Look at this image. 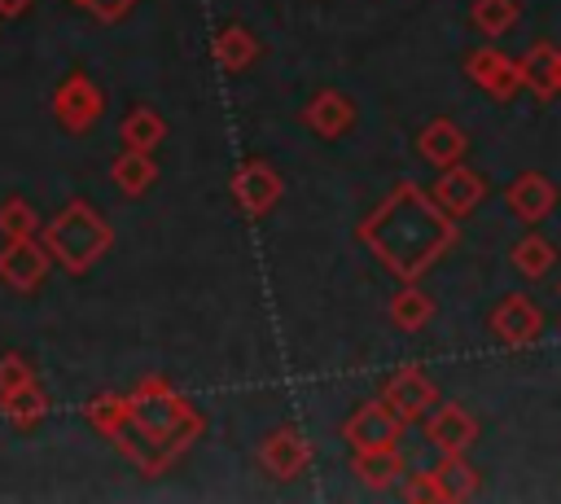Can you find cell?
Wrapping results in <instances>:
<instances>
[{
  "label": "cell",
  "mask_w": 561,
  "mask_h": 504,
  "mask_svg": "<svg viewBox=\"0 0 561 504\" xmlns=\"http://www.w3.org/2000/svg\"><path fill=\"white\" fill-rule=\"evenodd\" d=\"M101 110H105V96H101V88H96L83 70L66 75V79L57 83V92H53V118H57L66 131H88V127L101 118Z\"/></svg>",
  "instance_id": "ba28073f"
},
{
  "label": "cell",
  "mask_w": 561,
  "mask_h": 504,
  "mask_svg": "<svg viewBox=\"0 0 561 504\" xmlns=\"http://www.w3.org/2000/svg\"><path fill=\"white\" fill-rule=\"evenodd\" d=\"M31 381H35V373H31V364L18 351L0 355V399L13 394V390H22V386H31Z\"/></svg>",
  "instance_id": "f1b7e54d"
},
{
  "label": "cell",
  "mask_w": 561,
  "mask_h": 504,
  "mask_svg": "<svg viewBox=\"0 0 561 504\" xmlns=\"http://www.w3.org/2000/svg\"><path fill=\"white\" fill-rule=\"evenodd\" d=\"M48 267H53V254H48V245H39L35 237H13V241L0 250V276H4L13 289H35V285H44Z\"/></svg>",
  "instance_id": "8fae6325"
},
{
  "label": "cell",
  "mask_w": 561,
  "mask_h": 504,
  "mask_svg": "<svg viewBox=\"0 0 561 504\" xmlns=\"http://www.w3.org/2000/svg\"><path fill=\"white\" fill-rule=\"evenodd\" d=\"M4 416L18 425V429H35L39 421H44V412H48V399H44V390L31 381V386H22V390H13V394H4Z\"/></svg>",
  "instance_id": "d4e9b609"
},
{
  "label": "cell",
  "mask_w": 561,
  "mask_h": 504,
  "mask_svg": "<svg viewBox=\"0 0 561 504\" xmlns=\"http://www.w3.org/2000/svg\"><path fill=\"white\" fill-rule=\"evenodd\" d=\"M522 83L530 96L548 101L557 96V48L552 44H535L526 57H522Z\"/></svg>",
  "instance_id": "44dd1931"
},
{
  "label": "cell",
  "mask_w": 561,
  "mask_h": 504,
  "mask_svg": "<svg viewBox=\"0 0 561 504\" xmlns=\"http://www.w3.org/2000/svg\"><path fill=\"white\" fill-rule=\"evenodd\" d=\"M259 460H263V469L272 473V478H298L302 469H307V460H311V447H307V438L294 429V425H280V429H272L267 438H263V447H259Z\"/></svg>",
  "instance_id": "9a60e30c"
},
{
  "label": "cell",
  "mask_w": 561,
  "mask_h": 504,
  "mask_svg": "<svg viewBox=\"0 0 561 504\" xmlns=\"http://www.w3.org/2000/svg\"><path fill=\"white\" fill-rule=\"evenodd\" d=\"M162 136H167V123L153 110H145V105L123 118V145L127 149H153Z\"/></svg>",
  "instance_id": "4316f807"
},
{
  "label": "cell",
  "mask_w": 561,
  "mask_h": 504,
  "mask_svg": "<svg viewBox=\"0 0 561 504\" xmlns=\"http://www.w3.org/2000/svg\"><path fill=\"white\" fill-rule=\"evenodd\" d=\"M70 4H83V0H70Z\"/></svg>",
  "instance_id": "836d02e7"
},
{
  "label": "cell",
  "mask_w": 561,
  "mask_h": 504,
  "mask_svg": "<svg viewBox=\"0 0 561 504\" xmlns=\"http://www.w3.org/2000/svg\"><path fill=\"white\" fill-rule=\"evenodd\" d=\"M517 0H473V9H469V18H473V26L486 35V39H500V35H508L513 31V22H517Z\"/></svg>",
  "instance_id": "484cf974"
},
{
  "label": "cell",
  "mask_w": 561,
  "mask_h": 504,
  "mask_svg": "<svg viewBox=\"0 0 561 504\" xmlns=\"http://www.w3.org/2000/svg\"><path fill=\"white\" fill-rule=\"evenodd\" d=\"M430 316H434V298L416 289V280H403V289L390 298V324L403 333H416L430 324Z\"/></svg>",
  "instance_id": "d6986e66"
},
{
  "label": "cell",
  "mask_w": 561,
  "mask_h": 504,
  "mask_svg": "<svg viewBox=\"0 0 561 504\" xmlns=\"http://www.w3.org/2000/svg\"><path fill=\"white\" fill-rule=\"evenodd\" d=\"M88 421H92V429L105 434L131 465H140V473H162V469L175 460V451L140 425V416L131 412V399H123V394H96V399L88 403Z\"/></svg>",
  "instance_id": "7a4b0ae2"
},
{
  "label": "cell",
  "mask_w": 561,
  "mask_h": 504,
  "mask_svg": "<svg viewBox=\"0 0 561 504\" xmlns=\"http://www.w3.org/2000/svg\"><path fill=\"white\" fill-rule=\"evenodd\" d=\"M557 294H561V285H557Z\"/></svg>",
  "instance_id": "e575fe53"
},
{
  "label": "cell",
  "mask_w": 561,
  "mask_h": 504,
  "mask_svg": "<svg viewBox=\"0 0 561 504\" xmlns=\"http://www.w3.org/2000/svg\"><path fill=\"white\" fill-rule=\"evenodd\" d=\"M215 57L224 70H245L254 57H259V39L241 26V22H228L219 35H215Z\"/></svg>",
  "instance_id": "603a6c76"
},
{
  "label": "cell",
  "mask_w": 561,
  "mask_h": 504,
  "mask_svg": "<svg viewBox=\"0 0 561 504\" xmlns=\"http://www.w3.org/2000/svg\"><path fill=\"white\" fill-rule=\"evenodd\" d=\"M465 149H469V140H465V131L451 123V118H430L425 127H421V136H416V153L430 162V167H456L460 158H465Z\"/></svg>",
  "instance_id": "2e32d148"
},
{
  "label": "cell",
  "mask_w": 561,
  "mask_h": 504,
  "mask_svg": "<svg viewBox=\"0 0 561 504\" xmlns=\"http://www.w3.org/2000/svg\"><path fill=\"white\" fill-rule=\"evenodd\" d=\"M131 412L140 416V425L153 434V438H162L175 456L202 434V416L162 381V377H149V381H140L131 394Z\"/></svg>",
  "instance_id": "277c9868"
},
{
  "label": "cell",
  "mask_w": 561,
  "mask_h": 504,
  "mask_svg": "<svg viewBox=\"0 0 561 504\" xmlns=\"http://www.w3.org/2000/svg\"><path fill=\"white\" fill-rule=\"evenodd\" d=\"M557 263V245L543 237V232H526L517 245H513V267L526 276V280H543Z\"/></svg>",
  "instance_id": "7402d4cb"
},
{
  "label": "cell",
  "mask_w": 561,
  "mask_h": 504,
  "mask_svg": "<svg viewBox=\"0 0 561 504\" xmlns=\"http://www.w3.org/2000/svg\"><path fill=\"white\" fill-rule=\"evenodd\" d=\"M110 180L118 184L123 197H140L158 180V162L149 158V149H123L114 158V167H110Z\"/></svg>",
  "instance_id": "ac0fdd59"
},
{
  "label": "cell",
  "mask_w": 561,
  "mask_h": 504,
  "mask_svg": "<svg viewBox=\"0 0 561 504\" xmlns=\"http://www.w3.org/2000/svg\"><path fill=\"white\" fill-rule=\"evenodd\" d=\"M302 123H307L316 136H324V140H337V136H346V131H351V123H355V105H351L342 92L324 88V92H316V96L307 101V110H302Z\"/></svg>",
  "instance_id": "e0dca14e"
},
{
  "label": "cell",
  "mask_w": 561,
  "mask_h": 504,
  "mask_svg": "<svg viewBox=\"0 0 561 504\" xmlns=\"http://www.w3.org/2000/svg\"><path fill=\"white\" fill-rule=\"evenodd\" d=\"M26 4H31V0H0V18H18Z\"/></svg>",
  "instance_id": "1f68e13d"
},
{
  "label": "cell",
  "mask_w": 561,
  "mask_h": 504,
  "mask_svg": "<svg viewBox=\"0 0 561 504\" xmlns=\"http://www.w3.org/2000/svg\"><path fill=\"white\" fill-rule=\"evenodd\" d=\"M557 96H561V48H557Z\"/></svg>",
  "instance_id": "d6a6232c"
},
{
  "label": "cell",
  "mask_w": 561,
  "mask_h": 504,
  "mask_svg": "<svg viewBox=\"0 0 561 504\" xmlns=\"http://www.w3.org/2000/svg\"><path fill=\"white\" fill-rule=\"evenodd\" d=\"M355 478L368 486V491H386L399 473H403V456L399 447H377V451H355Z\"/></svg>",
  "instance_id": "ffe728a7"
},
{
  "label": "cell",
  "mask_w": 561,
  "mask_h": 504,
  "mask_svg": "<svg viewBox=\"0 0 561 504\" xmlns=\"http://www.w3.org/2000/svg\"><path fill=\"white\" fill-rule=\"evenodd\" d=\"M359 241L399 280H421L456 245V219L434 202L430 188L399 180L386 202L359 224Z\"/></svg>",
  "instance_id": "6da1fadb"
},
{
  "label": "cell",
  "mask_w": 561,
  "mask_h": 504,
  "mask_svg": "<svg viewBox=\"0 0 561 504\" xmlns=\"http://www.w3.org/2000/svg\"><path fill=\"white\" fill-rule=\"evenodd\" d=\"M381 399L403 416V425H408V421H421V416H430V412L438 408V390H434V381H430L416 364H403V368L386 381Z\"/></svg>",
  "instance_id": "9c48e42d"
},
{
  "label": "cell",
  "mask_w": 561,
  "mask_h": 504,
  "mask_svg": "<svg viewBox=\"0 0 561 504\" xmlns=\"http://www.w3.org/2000/svg\"><path fill=\"white\" fill-rule=\"evenodd\" d=\"M399 434H403V416L386 403V399H373V403H359L346 425H342V438L355 447V451H377V447H399Z\"/></svg>",
  "instance_id": "8992f818"
},
{
  "label": "cell",
  "mask_w": 561,
  "mask_h": 504,
  "mask_svg": "<svg viewBox=\"0 0 561 504\" xmlns=\"http://www.w3.org/2000/svg\"><path fill=\"white\" fill-rule=\"evenodd\" d=\"M35 228H39V219H35V210L22 202V197H9L4 206H0V232L13 241V237H35Z\"/></svg>",
  "instance_id": "83f0119b"
},
{
  "label": "cell",
  "mask_w": 561,
  "mask_h": 504,
  "mask_svg": "<svg viewBox=\"0 0 561 504\" xmlns=\"http://www.w3.org/2000/svg\"><path fill=\"white\" fill-rule=\"evenodd\" d=\"M425 438L438 447V456H465L478 438V421L460 403H438L425 416Z\"/></svg>",
  "instance_id": "4fadbf2b"
},
{
  "label": "cell",
  "mask_w": 561,
  "mask_h": 504,
  "mask_svg": "<svg viewBox=\"0 0 561 504\" xmlns=\"http://www.w3.org/2000/svg\"><path fill=\"white\" fill-rule=\"evenodd\" d=\"M110 241H114L110 224H105L88 202H70V206H61L57 219L44 228V245H48V254H53L57 267H66L70 276L88 272V267L110 250Z\"/></svg>",
  "instance_id": "3957f363"
},
{
  "label": "cell",
  "mask_w": 561,
  "mask_h": 504,
  "mask_svg": "<svg viewBox=\"0 0 561 504\" xmlns=\"http://www.w3.org/2000/svg\"><path fill=\"white\" fill-rule=\"evenodd\" d=\"M430 193H434V202H438L451 219H460V215L478 210V202L486 197V180H482L473 167L456 162V167H443V171H438V180H434Z\"/></svg>",
  "instance_id": "7c38bea8"
},
{
  "label": "cell",
  "mask_w": 561,
  "mask_h": 504,
  "mask_svg": "<svg viewBox=\"0 0 561 504\" xmlns=\"http://www.w3.org/2000/svg\"><path fill=\"white\" fill-rule=\"evenodd\" d=\"M232 197H237V206H241L245 215H267V210L276 206V197H280V175H276L267 162L250 158V162H241L237 175H232Z\"/></svg>",
  "instance_id": "5bb4252c"
},
{
  "label": "cell",
  "mask_w": 561,
  "mask_h": 504,
  "mask_svg": "<svg viewBox=\"0 0 561 504\" xmlns=\"http://www.w3.org/2000/svg\"><path fill=\"white\" fill-rule=\"evenodd\" d=\"M434 478L443 486V500H469L478 491V469L465 456H443L434 465Z\"/></svg>",
  "instance_id": "cb8c5ba5"
},
{
  "label": "cell",
  "mask_w": 561,
  "mask_h": 504,
  "mask_svg": "<svg viewBox=\"0 0 561 504\" xmlns=\"http://www.w3.org/2000/svg\"><path fill=\"white\" fill-rule=\"evenodd\" d=\"M403 495L416 500V504H425V500L438 504V500H443V486H438V478H434V469H430V473H416V478L403 486Z\"/></svg>",
  "instance_id": "f546056e"
},
{
  "label": "cell",
  "mask_w": 561,
  "mask_h": 504,
  "mask_svg": "<svg viewBox=\"0 0 561 504\" xmlns=\"http://www.w3.org/2000/svg\"><path fill=\"white\" fill-rule=\"evenodd\" d=\"M486 329H491V337H495L500 346L517 351V346L539 342V333H543V311H539L535 298H526V294H504V298L491 307Z\"/></svg>",
  "instance_id": "5b68a950"
},
{
  "label": "cell",
  "mask_w": 561,
  "mask_h": 504,
  "mask_svg": "<svg viewBox=\"0 0 561 504\" xmlns=\"http://www.w3.org/2000/svg\"><path fill=\"white\" fill-rule=\"evenodd\" d=\"M557 202H561V193H557V184H552L543 171H522V175L504 188V206H508L522 224L548 219V215L557 210Z\"/></svg>",
  "instance_id": "30bf717a"
},
{
  "label": "cell",
  "mask_w": 561,
  "mask_h": 504,
  "mask_svg": "<svg viewBox=\"0 0 561 504\" xmlns=\"http://www.w3.org/2000/svg\"><path fill=\"white\" fill-rule=\"evenodd\" d=\"M131 4H136V0H83V9H88L92 18H101V22H118Z\"/></svg>",
  "instance_id": "4dcf8cb0"
},
{
  "label": "cell",
  "mask_w": 561,
  "mask_h": 504,
  "mask_svg": "<svg viewBox=\"0 0 561 504\" xmlns=\"http://www.w3.org/2000/svg\"><path fill=\"white\" fill-rule=\"evenodd\" d=\"M465 75L491 96V101H513L526 83H522V57H508V53H500L495 44H486V48H473L469 57H465Z\"/></svg>",
  "instance_id": "52a82bcc"
}]
</instances>
